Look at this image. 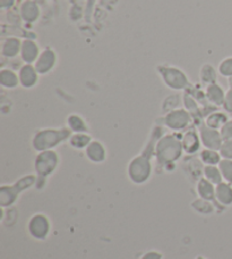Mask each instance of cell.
Segmentation results:
<instances>
[{"label": "cell", "instance_id": "6da1fadb", "mask_svg": "<svg viewBox=\"0 0 232 259\" xmlns=\"http://www.w3.org/2000/svg\"><path fill=\"white\" fill-rule=\"evenodd\" d=\"M184 152L182 145V134L177 132L171 134H164L162 136L159 141L156 142L154 156L157 164L162 167L175 164Z\"/></svg>", "mask_w": 232, "mask_h": 259}, {"label": "cell", "instance_id": "7a4b0ae2", "mask_svg": "<svg viewBox=\"0 0 232 259\" xmlns=\"http://www.w3.org/2000/svg\"><path fill=\"white\" fill-rule=\"evenodd\" d=\"M72 136L68 127L60 128H42L36 131L32 139V147L38 152L45 150H53L63 141L68 140Z\"/></svg>", "mask_w": 232, "mask_h": 259}, {"label": "cell", "instance_id": "3957f363", "mask_svg": "<svg viewBox=\"0 0 232 259\" xmlns=\"http://www.w3.org/2000/svg\"><path fill=\"white\" fill-rule=\"evenodd\" d=\"M157 74L161 76L164 84L171 90L185 91L190 85L189 80L186 73L182 68L172 65L162 64L156 67Z\"/></svg>", "mask_w": 232, "mask_h": 259}, {"label": "cell", "instance_id": "277c9868", "mask_svg": "<svg viewBox=\"0 0 232 259\" xmlns=\"http://www.w3.org/2000/svg\"><path fill=\"white\" fill-rule=\"evenodd\" d=\"M152 161L151 157L145 154L138 155L129 161L127 167V175L129 180L135 184H143L148 181L152 175Z\"/></svg>", "mask_w": 232, "mask_h": 259}, {"label": "cell", "instance_id": "5b68a950", "mask_svg": "<svg viewBox=\"0 0 232 259\" xmlns=\"http://www.w3.org/2000/svg\"><path fill=\"white\" fill-rule=\"evenodd\" d=\"M36 180H38L36 175L29 174L21 178L13 186H2V188H0V203H2V207L12 206L17 200V198L20 197V193L33 186L34 183H36Z\"/></svg>", "mask_w": 232, "mask_h": 259}, {"label": "cell", "instance_id": "8992f818", "mask_svg": "<svg viewBox=\"0 0 232 259\" xmlns=\"http://www.w3.org/2000/svg\"><path fill=\"white\" fill-rule=\"evenodd\" d=\"M59 155L55 150H45L38 154L34 161V169L36 177L46 179L55 172L59 166Z\"/></svg>", "mask_w": 232, "mask_h": 259}, {"label": "cell", "instance_id": "52a82bcc", "mask_svg": "<svg viewBox=\"0 0 232 259\" xmlns=\"http://www.w3.org/2000/svg\"><path fill=\"white\" fill-rule=\"evenodd\" d=\"M192 115L185 108L175 109L172 112L165 114L164 117L162 118V123H163L164 126L177 133L188 128L190 124H192Z\"/></svg>", "mask_w": 232, "mask_h": 259}, {"label": "cell", "instance_id": "ba28073f", "mask_svg": "<svg viewBox=\"0 0 232 259\" xmlns=\"http://www.w3.org/2000/svg\"><path fill=\"white\" fill-rule=\"evenodd\" d=\"M51 224L48 217L43 214H35L32 216L29 224H27V231L33 239L44 240L50 234Z\"/></svg>", "mask_w": 232, "mask_h": 259}, {"label": "cell", "instance_id": "9c48e42d", "mask_svg": "<svg viewBox=\"0 0 232 259\" xmlns=\"http://www.w3.org/2000/svg\"><path fill=\"white\" fill-rule=\"evenodd\" d=\"M199 138H201L202 146L206 149L212 150H220V148L223 143V138H222L219 130L208 127L205 123H203L198 128Z\"/></svg>", "mask_w": 232, "mask_h": 259}, {"label": "cell", "instance_id": "30bf717a", "mask_svg": "<svg viewBox=\"0 0 232 259\" xmlns=\"http://www.w3.org/2000/svg\"><path fill=\"white\" fill-rule=\"evenodd\" d=\"M58 63V56L55 50L52 48L46 47L41 50L38 59L34 63V66L40 75H45L53 71L55 65Z\"/></svg>", "mask_w": 232, "mask_h": 259}, {"label": "cell", "instance_id": "8fae6325", "mask_svg": "<svg viewBox=\"0 0 232 259\" xmlns=\"http://www.w3.org/2000/svg\"><path fill=\"white\" fill-rule=\"evenodd\" d=\"M20 84L24 89H32L39 82L40 74L36 71L34 64H24L18 71Z\"/></svg>", "mask_w": 232, "mask_h": 259}, {"label": "cell", "instance_id": "7c38bea8", "mask_svg": "<svg viewBox=\"0 0 232 259\" xmlns=\"http://www.w3.org/2000/svg\"><path fill=\"white\" fill-rule=\"evenodd\" d=\"M182 145L184 152L188 155H194L199 151L202 146L199 133L195 128H188L182 134Z\"/></svg>", "mask_w": 232, "mask_h": 259}, {"label": "cell", "instance_id": "4fadbf2b", "mask_svg": "<svg viewBox=\"0 0 232 259\" xmlns=\"http://www.w3.org/2000/svg\"><path fill=\"white\" fill-rule=\"evenodd\" d=\"M41 53L38 42L32 39H24L22 41L20 57L24 64H34Z\"/></svg>", "mask_w": 232, "mask_h": 259}, {"label": "cell", "instance_id": "5bb4252c", "mask_svg": "<svg viewBox=\"0 0 232 259\" xmlns=\"http://www.w3.org/2000/svg\"><path fill=\"white\" fill-rule=\"evenodd\" d=\"M86 158L94 164L104 163L108 156V152L103 143L99 140H92L89 146L85 149Z\"/></svg>", "mask_w": 232, "mask_h": 259}, {"label": "cell", "instance_id": "9a60e30c", "mask_svg": "<svg viewBox=\"0 0 232 259\" xmlns=\"http://www.w3.org/2000/svg\"><path fill=\"white\" fill-rule=\"evenodd\" d=\"M40 7L33 0H25L24 3L21 5L20 8V15L22 20L25 23H34L39 20L40 17Z\"/></svg>", "mask_w": 232, "mask_h": 259}, {"label": "cell", "instance_id": "2e32d148", "mask_svg": "<svg viewBox=\"0 0 232 259\" xmlns=\"http://www.w3.org/2000/svg\"><path fill=\"white\" fill-rule=\"evenodd\" d=\"M225 94L226 92L224 91L223 88H222L220 84H217V82L207 85L206 90H205L207 101L211 105L215 106V107L223 106L224 99H225Z\"/></svg>", "mask_w": 232, "mask_h": 259}, {"label": "cell", "instance_id": "e0dca14e", "mask_svg": "<svg viewBox=\"0 0 232 259\" xmlns=\"http://www.w3.org/2000/svg\"><path fill=\"white\" fill-rule=\"evenodd\" d=\"M197 192H198V196L201 199L213 202L216 207L220 206L219 203L216 202V199H215V186L213 183H211L210 181H207L205 178H201L198 180Z\"/></svg>", "mask_w": 232, "mask_h": 259}, {"label": "cell", "instance_id": "ac0fdd59", "mask_svg": "<svg viewBox=\"0 0 232 259\" xmlns=\"http://www.w3.org/2000/svg\"><path fill=\"white\" fill-rule=\"evenodd\" d=\"M21 46H22V41L20 39L15 38V36L6 38L3 41L2 48H0L2 56L9 59L17 57L21 53Z\"/></svg>", "mask_w": 232, "mask_h": 259}, {"label": "cell", "instance_id": "d6986e66", "mask_svg": "<svg viewBox=\"0 0 232 259\" xmlns=\"http://www.w3.org/2000/svg\"><path fill=\"white\" fill-rule=\"evenodd\" d=\"M215 199L221 207H228L232 205V184L222 182L215 186Z\"/></svg>", "mask_w": 232, "mask_h": 259}, {"label": "cell", "instance_id": "ffe728a7", "mask_svg": "<svg viewBox=\"0 0 232 259\" xmlns=\"http://www.w3.org/2000/svg\"><path fill=\"white\" fill-rule=\"evenodd\" d=\"M0 85L8 90L16 89L18 85H21L18 73L11 68H3L0 71Z\"/></svg>", "mask_w": 232, "mask_h": 259}, {"label": "cell", "instance_id": "44dd1931", "mask_svg": "<svg viewBox=\"0 0 232 259\" xmlns=\"http://www.w3.org/2000/svg\"><path fill=\"white\" fill-rule=\"evenodd\" d=\"M67 127L72 133H89V126L85 119L78 114H71L67 117Z\"/></svg>", "mask_w": 232, "mask_h": 259}, {"label": "cell", "instance_id": "7402d4cb", "mask_svg": "<svg viewBox=\"0 0 232 259\" xmlns=\"http://www.w3.org/2000/svg\"><path fill=\"white\" fill-rule=\"evenodd\" d=\"M199 160L205 166H217L222 160V156L220 151L204 148L199 151Z\"/></svg>", "mask_w": 232, "mask_h": 259}, {"label": "cell", "instance_id": "603a6c76", "mask_svg": "<svg viewBox=\"0 0 232 259\" xmlns=\"http://www.w3.org/2000/svg\"><path fill=\"white\" fill-rule=\"evenodd\" d=\"M92 141V137L89 133H72L71 138L68 139L69 146L76 150L86 149V147Z\"/></svg>", "mask_w": 232, "mask_h": 259}, {"label": "cell", "instance_id": "cb8c5ba5", "mask_svg": "<svg viewBox=\"0 0 232 259\" xmlns=\"http://www.w3.org/2000/svg\"><path fill=\"white\" fill-rule=\"evenodd\" d=\"M199 80L206 85L213 84L217 81V71L211 64H204L199 69Z\"/></svg>", "mask_w": 232, "mask_h": 259}, {"label": "cell", "instance_id": "d4e9b609", "mask_svg": "<svg viewBox=\"0 0 232 259\" xmlns=\"http://www.w3.org/2000/svg\"><path fill=\"white\" fill-rule=\"evenodd\" d=\"M229 121L228 115L222 112H213L210 115H207L205 118V124L208 127L215 128V130H221V127L224 125V124Z\"/></svg>", "mask_w": 232, "mask_h": 259}, {"label": "cell", "instance_id": "484cf974", "mask_svg": "<svg viewBox=\"0 0 232 259\" xmlns=\"http://www.w3.org/2000/svg\"><path fill=\"white\" fill-rule=\"evenodd\" d=\"M203 175L207 181H210L211 183L214 184V186H217V184L224 181L223 178H222L219 166H204Z\"/></svg>", "mask_w": 232, "mask_h": 259}, {"label": "cell", "instance_id": "4316f807", "mask_svg": "<svg viewBox=\"0 0 232 259\" xmlns=\"http://www.w3.org/2000/svg\"><path fill=\"white\" fill-rule=\"evenodd\" d=\"M193 208L196 211H198L199 214H203V215H207V214H212L213 211L215 210V205L211 201H207V200H204V199L199 198L198 200H195L192 203Z\"/></svg>", "mask_w": 232, "mask_h": 259}, {"label": "cell", "instance_id": "83f0119b", "mask_svg": "<svg viewBox=\"0 0 232 259\" xmlns=\"http://www.w3.org/2000/svg\"><path fill=\"white\" fill-rule=\"evenodd\" d=\"M183 103V97H180L179 95H172L169 96L168 98L164 100L163 105H162V109L164 110L165 114H168L169 112H172V110L180 108L179 105Z\"/></svg>", "mask_w": 232, "mask_h": 259}, {"label": "cell", "instance_id": "f1b7e54d", "mask_svg": "<svg viewBox=\"0 0 232 259\" xmlns=\"http://www.w3.org/2000/svg\"><path fill=\"white\" fill-rule=\"evenodd\" d=\"M217 166H219V168L221 170L222 178H223L224 182L232 184V160L222 158L220 164Z\"/></svg>", "mask_w": 232, "mask_h": 259}, {"label": "cell", "instance_id": "f546056e", "mask_svg": "<svg viewBox=\"0 0 232 259\" xmlns=\"http://www.w3.org/2000/svg\"><path fill=\"white\" fill-rule=\"evenodd\" d=\"M217 72H219L223 77H232V56L224 58L223 61L220 63Z\"/></svg>", "mask_w": 232, "mask_h": 259}, {"label": "cell", "instance_id": "4dcf8cb0", "mask_svg": "<svg viewBox=\"0 0 232 259\" xmlns=\"http://www.w3.org/2000/svg\"><path fill=\"white\" fill-rule=\"evenodd\" d=\"M220 154L223 159H231L232 160V139L224 140L220 148Z\"/></svg>", "mask_w": 232, "mask_h": 259}, {"label": "cell", "instance_id": "1f68e13d", "mask_svg": "<svg viewBox=\"0 0 232 259\" xmlns=\"http://www.w3.org/2000/svg\"><path fill=\"white\" fill-rule=\"evenodd\" d=\"M220 133L223 140H229V139H232V119H229L223 126L221 127Z\"/></svg>", "mask_w": 232, "mask_h": 259}, {"label": "cell", "instance_id": "d6a6232c", "mask_svg": "<svg viewBox=\"0 0 232 259\" xmlns=\"http://www.w3.org/2000/svg\"><path fill=\"white\" fill-rule=\"evenodd\" d=\"M222 107H223L226 114L232 115V88H229V90L226 91L225 99H224V103Z\"/></svg>", "mask_w": 232, "mask_h": 259}, {"label": "cell", "instance_id": "836d02e7", "mask_svg": "<svg viewBox=\"0 0 232 259\" xmlns=\"http://www.w3.org/2000/svg\"><path fill=\"white\" fill-rule=\"evenodd\" d=\"M14 5V0H0V6L3 9L11 8Z\"/></svg>", "mask_w": 232, "mask_h": 259}]
</instances>
